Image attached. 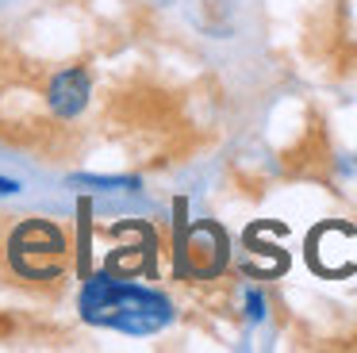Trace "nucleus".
I'll return each mask as SVG.
<instances>
[{
	"mask_svg": "<svg viewBox=\"0 0 357 353\" xmlns=\"http://www.w3.org/2000/svg\"><path fill=\"white\" fill-rule=\"evenodd\" d=\"M77 311L89 326L119 330V334H131V338L162 334L177 319V307H173V299L165 292L119 280L112 273H93L81 284Z\"/></svg>",
	"mask_w": 357,
	"mask_h": 353,
	"instance_id": "obj_1",
	"label": "nucleus"
},
{
	"mask_svg": "<svg viewBox=\"0 0 357 353\" xmlns=\"http://www.w3.org/2000/svg\"><path fill=\"white\" fill-rule=\"evenodd\" d=\"M93 100V69L89 66H66L47 81V107L58 119H77Z\"/></svg>",
	"mask_w": 357,
	"mask_h": 353,
	"instance_id": "obj_2",
	"label": "nucleus"
},
{
	"mask_svg": "<svg viewBox=\"0 0 357 353\" xmlns=\"http://www.w3.org/2000/svg\"><path fill=\"white\" fill-rule=\"evenodd\" d=\"M261 307H265V303H261V296H254V292H250V319H261V315H265Z\"/></svg>",
	"mask_w": 357,
	"mask_h": 353,
	"instance_id": "obj_3",
	"label": "nucleus"
},
{
	"mask_svg": "<svg viewBox=\"0 0 357 353\" xmlns=\"http://www.w3.org/2000/svg\"><path fill=\"white\" fill-rule=\"evenodd\" d=\"M0 192H16V184H12V181H0Z\"/></svg>",
	"mask_w": 357,
	"mask_h": 353,
	"instance_id": "obj_4",
	"label": "nucleus"
}]
</instances>
